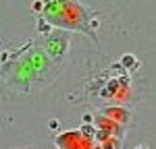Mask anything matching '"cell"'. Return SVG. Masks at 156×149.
I'll use <instances>...</instances> for the list:
<instances>
[{
	"instance_id": "obj_1",
	"label": "cell",
	"mask_w": 156,
	"mask_h": 149,
	"mask_svg": "<svg viewBox=\"0 0 156 149\" xmlns=\"http://www.w3.org/2000/svg\"><path fill=\"white\" fill-rule=\"evenodd\" d=\"M137 149H144V147H137Z\"/></svg>"
}]
</instances>
